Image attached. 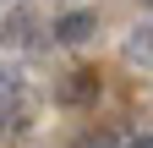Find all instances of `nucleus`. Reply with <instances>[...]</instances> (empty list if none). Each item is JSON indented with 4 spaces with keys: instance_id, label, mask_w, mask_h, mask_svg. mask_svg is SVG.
<instances>
[{
    "instance_id": "nucleus-1",
    "label": "nucleus",
    "mask_w": 153,
    "mask_h": 148,
    "mask_svg": "<svg viewBox=\"0 0 153 148\" xmlns=\"http://www.w3.org/2000/svg\"><path fill=\"white\" fill-rule=\"evenodd\" d=\"M55 44H88L93 33H99V11H66V16H55Z\"/></svg>"
},
{
    "instance_id": "nucleus-4",
    "label": "nucleus",
    "mask_w": 153,
    "mask_h": 148,
    "mask_svg": "<svg viewBox=\"0 0 153 148\" xmlns=\"http://www.w3.org/2000/svg\"><path fill=\"white\" fill-rule=\"evenodd\" d=\"M16 88H22V77H16L11 66H0V115L11 110V99H16Z\"/></svg>"
},
{
    "instance_id": "nucleus-6",
    "label": "nucleus",
    "mask_w": 153,
    "mask_h": 148,
    "mask_svg": "<svg viewBox=\"0 0 153 148\" xmlns=\"http://www.w3.org/2000/svg\"><path fill=\"white\" fill-rule=\"evenodd\" d=\"M82 148H120V132H93Z\"/></svg>"
},
{
    "instance_id": "nucleus-2",
    "label": "nucleus",
    "mask_w": 153,
    "mask_h": 148,
    "mask_svg": "<svg viewBox=\"0 0 153 148\" xmlns=\"http://www.w3.org/2000/svg\"><path fill=\"white\" fill-rule=\"evenodd\" d=\"M33 33H38V16H33L27 6H16V11L6 16V28H0V44H6V49H27V44H38Z\"/></svg>"
},
{
    "instance_id": "nucleus-5",
    "label": "nucleus",
    "mask_w": 153,
    "mask_h": 148,
    "mask_svg": "<svg viewBox=\"0 0 153 148\" xmlns=\"http://www.w3.org/2000/svg\"><path fill=\"white\" fill-rule=\"evenodd\" d=\"M126 55H131V61H137V55L148 61V22H142V28H131V44H126Z\"/></svg>"
},
{
    "instance_id": "nucleus-7",
    "label": "nucleus",
    "mask_w": 153,
    "mask_h": 148,
    "mask_svg": "<svg viewBox=\"0 0 153 148\" xmlns=\"http://www.w3.org/2000/svg\"><path fill=\"white\" fill-rule=\"evenodd\" d=\"M120 148H148V132H142V137H131V143H120Z\"/></svg>"
},
{
    "instance_id": "nucleus-3",
    "label": "nucleus",
    "mask_w": 153,
    "mask_h": 148,
    "mask_svg": "<svg viewBox=\"0 0 153 148\" xmlns=\"http://www.w3.org/2000/svg\"><path fill=\"white\" fill-rule=\"evenodd\" d=\"M99 93V71H71L66 88H55V104H88Z\"/></svg>"
}]
</instances>
